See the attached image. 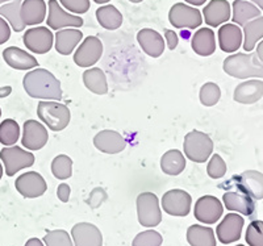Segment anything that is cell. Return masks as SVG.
Here are the masks:
<instances>
[{"instance_id":"4fadbf2b","label":"cell","mask_w":263,"mask_h":246,"mask_svg":"<svg viewBox=\"0 0 263 246\" xmlns=\"http://www.w3.org/2000/svg\"><path fill=\"white\" fill-rule=\"evenodd\" d=\"M227 191L222 196L224 205L228 211H234L241 213L243 216H253L255 212V200L248 194L234 187H228Z\"/></svg>"},{"instance_id":"2e32d148","label":"cell","mask_w":263,"mask_h":246,"mask_svg":"<svg viewBox=\"0 0 263 246\" xmlns=\"http://www.w3.org/2000/svg\"><path fill=\"white\" fill-rule=\"evenodd\" d=\"M48 6V27L51 29L60 30L62 28H81L83 25V18L63 11L57 0H49Z\"/></svg>"},{"instance_id":"8992f818","label":"cell","mask_w":263,"mask_h":246,"mask_svg":"<svg viewBox=\"0 0 263 246\" xmlns=\"http://www.w3.org/2000/svg\"><path fill=\"white\" fill-rule=\"evenodd\" d=\"M138 221L142 226L154 228L162 221V212L159 208V201L156 194L142 192L137 198Z\"/></svg>"},{"instance_id":"5b68a950","label":"cell","mask_w":263,"mask_h":246,"mask_svg":"<svg viewBox=\"0 0 263 246\" xmlns=\"http://www.w3.org/2000/svg\"><path fill=\"white\" fill-rule=\"evenodd\" d=\"M220 187H234L248 194L254 200L263 199V174L257 170L243 171L242 174L234 175L233 178L225 183L220 184Z\"/></svg>"},{"instance_id":"f546056e","label":"cell","mask_w":263,"mask_h":246,"mask_svg":"<svg viewBox=\"0 0 263 246\" xmlns=\"http://www.w3.org/2000/svg\"><path fill=\"white\" fill-rule=\"evenodd\" d=\"M83 82L87 90L96 95H105L108 92L107 77L99 67H92L83 72Z\"/></svg>"},{"instance_id":"603a6c76","label":"cell","mask_w":263,"mask_h":246,"mask_svg":"<svg viewBox=\"0 0 263 246\" xmlns=\"http://www.w3.org/2000/svg\"><path fill=\"white\" fill-rule=\"evenodd\" d=\"M242 30L236 24H224L218 29V45L225 53H234L242 45Z\"/></svg>"},{"instance_id":"11a10c76","label":"cell","mask_w":263,"mask_h":246,"mask_svg":"<svg viewBox=\"0 0 263 246\" xmlns=\"http://www.w3.org/2000/svg\"><path fill=\"white\" fill-rule=\"evenodd\" d=\"M6 2H8V0H0V3H6Z\"/></svg>"},{"instance_id":"ac0fdd59","label":"cell","mask_w":263,"mask_h":246,"mask_svg":"<svg viewBox=\"0 0 263 246\" xmlns=\"http://www.w3.org/2000/svg\"><path fill=\"white\" fill-rule=\"evenodd\" d=\"M93 145L105 154H117L126 147V138L116 130L105 129L93 137Z\"/></svg>"},{"instance_id":"836d02e7","label":"cell","mask_w":263,"mask_h":246,"mask_svg":"<svg viewBox=\"0 0 263 246\" xmlns=\"http://www.w3.org/2000/svg\"><path fill=\"white\" fill-rule=\"evenodd\" d=\"M260 16V9L248 0H236L233 3V23L236 25H245L248 21Z\"/></svg>"},{"instance_id":"ffe728a7","label":"cell","mask_w":263,"mask_h":246,"mask_svg":"<svg viewBox=\"0 0 263 246\" xmlns=\"http://www.w3.org/2000/svg\"><path fill=\"white\" fill-rule=\"evenodd\" d=\"M205 24L210 27H218L225 24L230 18V4L228 0H211L203 9Z\"/></svg>"},{"instance_id":"3957f363","label":"cell","mask_w":263,"mask_h":246,"mask_svg":"<svg viewBox=\"0 0 263 246\" xmlns=\"http://www.w3.org/2000/svg\"><path fill=\"white\" fill-rule=\"evenodd\" d=\"M37 115L40 120L53 132H61L65 129L71 119L69 107L58 102H40Z\"/></svg>"},{"instance_id":"f907efd6","label":"cell","mask_w":263,"mask_h":246,"mask_svg":"<svg viewBox=\"0 0 263 246\" xmlns=\"http://www.w3.org/2000/svg\"><path fill=\"white\" fill-rule=\"evenodd\" d=\"M250 2H253V3H254L255 6L259 7L260 11H263V0H250Z\"/></svg>"},{"instance_id":"f6af8a7d","label":"cell","mask_w":263,"mask_h":246,"mask_svg":"<svg viewBox=\"0 0 263 246\" xmlns=\"http://www.w3.org/2000/svg\"><path fill=\"white\" fill-rule=\"evenodd\" d=\"M70 192H71V188H70L69 184H66V183L60 184L57 190L58 199H60L61 201H63V203H67L70 199Z\"/></svg>"},{"instance_id":"8d00e7d4","label":"cell","mask_w":263,"mask_h":246,"mask_svg":"<svg viewBox=\"0 0 263 246\" xmlns=\"http://www.w3.org/2000/svg\"><path fill=\"white\" fill-rule=\"evenodd\" d=\"M199 98H200V103L203 105H205V107H213V105H216L220 102L221 90H220V87L216 83L208 82V83L201 86Z\"/></svg>"},{"instance_id":"52a82bcc","label":"cell","mask_w":263,"mask_h":246,"mask_svg":"<svg viewBox=\"0 0 263 246\" xmlns=\"http://www.w3.org/2000/svg\"><path fill=\"white\" fill-rule=\"evenodd\" d=\"M168 21L174 28L178 29H195L203 24V17L199 9L184 3H177L171 7Z\"/></svg>"},{"instance_id":"d6a6232c","label":"cell","mask_w":263,"mask_h":246,"mask_svg":"<svg viewBox=\"0 0 263 246\" xmlns=\"http://www.w3.org/2000/svg\"><path fill=\"white\" fill-rule=\"evenodd\" d=\"M23 0H11L8 3H0V16L6 17L11 28L15 32H23L25 28V24L21 20L20 8Z\"/></svg>"},{"instance_id":"8fae6325","label":"cell","mask_w":263,"mask_h":246,"mask_svg":"<svg viewBox=\"0 0 263 246\" xmlns=\"http://www.w3.org/2000/svg\"><path fill=\"white\" fill-rule=\"evenodd\" d=\"M222 212H224V207L216 196H201L195 203V217L197 221L204 222V224H215L222 216Z\"/></svg>"},{"instance_id":"7402d4cb","label":"cell","mask_w":263,"mask_h":246,"mask_svg":"<svg viewBox=\"0 0 263 246\" xmlns=\"http://www.w3.org/2000/svg\"><path fill=\"white\" fill-rule=\"evenodd\" d=\"M137 41L142 50L153 58H158L163 54L164 40L161 34L154 29L145 28L137 33Z\"/></svg>"},{"instance_id":"7bdbcfd3","label":"cell","mask_w":263,"mask_h":246,"mask_svg":"<svg viewBox=\"0 0 263 246\" xmlns=\"http://www.w3.org/2000/svg\"><path fill=\"white\" fill-rule=\"evenodd\" d=\"M9 37H11V27L3 17H0V45L6 44Z\"/></svg>"},{"instance_id":"ee69618b","label":"cell","mask_w":263,"mask_h":246,"mask_svg":"<svg viewBox=\"0 0 263 246\" xmlns=\"http://www.w3.org/2000/svg\"><path fill=\"white\" fill-rule=\"evenodd\" d=\"M164 39H166V42H167V46L170 50H174L177 49L178 42H179V39H178V34L171 29H164Z\"/></svg>"},{"instance_id":"c3c4849f","label":"cell","mask_w":263,"mask_h":246,"mask_svg":"<svg viewBox=\"0 0 263 246\" xmlns=\"http://www.w3.org/2000/svg\"><path fill=\"white\" fill-rule=\"evenodd\" d=\"M255 49H257V51H255V53H257L258 58H259L260 62L263 63V40L259 42V44H258V46Z\"/></svg>"},{"instance_id":"9c48e42d","label":"cell","mask_w":263,"mask_h":246,"mask_svg":"<svg viewBox=\"0 0 263 246\" xmlns=\"http://www.w3.org/2000/svg\"><path fill=\"white\" fill-rule=\"evenodd\" d=\"M191 195L183 190H170L162 196V208L171 216H187L191 211Z\"/></svg>"},{"instance_id":"83f0119b","label":"cell","mask_w":263,"mask_h":246,"mask_svg":"<svg viewBox=\"0 0 263 246\" xmlns=\"http://www.w3.org/2000/svg\"><path fill=\"white\" fill-rule=\"evenodd\" d=\"M263 39V16L253 18L243 25V49L248 53L253 51L258 41Z\"/></svg>"},{"instance_id":"d4e9b609","label":"cell","mask_w":263,"mask_h":246,"mask_svg":"<svg viewBox=\"0 0 263 246\" xmlns=\"http://www.w3.org/2000/svg\"><path fill=\"white\" fill-rule=\"evenodd\" d=\"M192 50L197 55L210 57L216 50V37L215 32L211 28H200L195 32L191 40Z\"/></svg>"},{"instance_id":"ba28073f","label":"cell","mask_w":263,"mask_h":246,"mask_svg":"<svg viewBox=\"0 0 263 246\" xmlns=\"http://www.w3.org/2000/svg\"><path fill=\"white\" fill-rule=\"evenodd\" d=\"M0 159L3 161L8 177H12L17 171L30 167L34 163V156L18 146L4 147L3 150H0Z\"/></svg>"},{"instance_id":"f35d334b","label":"cell","mask_w":263,"mask_h":246,"mask_svg":"<svg viewBox=\"0 0 263 246\" xmlns=\"http://www.w3.org/2000/svg\"><path fill=\"white\" fill-rule=\"evenodd\" d=\"M163 242L161 234L156 231H145L138 233L132 246H161Z\"/></svg>"},{"instance_id":"e0dca14e","label":"cell","mask_w":263,"mask_h":246,"mask_svg":"<svg viewBox=\"0 0 263 246\" xmlns=\"http://www.w3.org/2000/svg\"><path fill=\"white\" fill-rule=\"evenodd\" d=\"M243 224H245V220L239 216L238 213H228L216 228L218 241L225 245L238 241L241 238Z\"/></svg>"},{"instance_id":"5bb4252c","label":"cell","mask_w":263,"mask_h":246,"mask_svg":"<svg viewBox=\"0 0 263 246\" xmlns=\"http://www.w3.org/2000/svg\"><path fill=\"white\" fill-rule=\"evenodd\" d=\"M23 41L27 49H29L33 53L45 54L53 46L54 36L51 30L46 27L30 28L24 33Z\"/></svg>"},{"instance_id":"6da1fadb","label":"cell","mask_w":263,"mask_h":246,"mask_svg":"<svg viewBox=\"0 0 263 246\" xmlns=\"http://www.w3.org/2000/svg\"><path fill=\"white\" fill-rule=\"evenodd\" d=\"M23 86L28 95L34 99L57 100L62 99L61 82L46 69L30 70L23 79Z\"/></svg>"},{"instance_id":"4316f807","label":"cell","mask_w":263,"mask_h":246,"mask_svg":"<svg viewBox=\"0 0 263 246\" xmlns=\"http://www.w3.org/2000/svg\"><path fill=\"white\" fill-rule=\"evenodd\" d=\"M20 16L25 27L41 24L46 17V3L44 0H24L21 3Z\"/></svg>"},{"instance_id":"7a4b0ae2","label":"cell","mask_w":263,"mask_h":246,"mask_svg":"<svg viewBox=\"0 0 263 246\" xmlns=\"http://www.w3.org/2000/svg\"><path fill=\"white\" fill-rule=\"evenodd\" d=\"M222 69L228 75L237 79H263V63L257 53H237L229 55L222 63Z\"/></svg>"},{"instance_id":"7dc6e473","label":"cell","mask_w":263,"mask_h":246,"mask_svg":"<svg viewBox=\"0 0 263 246\" xmlns=\"http://www.w3.org/2000/svg\"><path fill=\"white\" fill-rule=\"evenodd\" d=\"M25 246H44V243L39 238H30V240L27 241Z\"/></svg>"},{"instance_id":"e575fe53","label":"cell","mask_w":263,"mask_h":246,"mask_svg":"<svg viewBox=\"0 0 263 246\" xmlns=\"http://www.w3.org/2000/svg\"><path fill=\"white\" fill-rule=\"evenodd\" d=\"M20 137V126L12 119H6L0 123V144L13 146Z\"/></svg>"},{"instance_id":"1f68e13d","label":"cell","mask_w":263,"mask_h":246,"mask_svg":"<svg viewBox=\"0 0 263 246\" xmlns=\"http://www.w3.org/2000/svg\"><path fill=\"white\" fill-rule=\"evenodd\" d=\"M187 241L191 246H216L215 232L203 225H191L187 229Z\"/></svg>"},{"instance_id":"44dd1931","label":"cell","mask_w":263,"mask_h":246,"mask_svg":"<svg viewBox=\"0 0 263 246\" xmlns=\"http://www.w3.org/2000/svg\"><path fill=\"white\" fill-rule=\"evenodd\" d=\"M263 96V81L250 79L239 83L233 93L234 102L239 104H254Z\"/></svg>"},{"instance_id":"4dcf8cb0","label":"cell","mask_w":263,"mask_h":246,"mask_svg":"<svg viewBox=\"0 0 263 246\" xmlns=\"http://www.w3.org/2000/svg\"><path fill=\"white\" fill-rule=\"evenodd\" d=\"M96 18H98L99 24L108 30L117 29L123 24V15L112 4L99 7L96 9Z\"/></svg>"},{"instance_id":"d590c367","label":"cell","mask_w":263,"mask_h":246,"mask_svg":"<svg viewBox=\"0 0 263 246\" xmlns=\"http://www.w3.org/2000/svg\"><path fill=\"white\" fill-rule=\"evenodd\" d=\"M51 173L57 179H69L72 174V159L65 154L57 156L51 162Z\"/></svg>"},{"instance_id":"277c9868","label":"cell","mask_w":263,"mask_h":246,"mask_svg":"<svg viewBox=\"0 0 263 246\" xmlns=\"http://www.w3.org/2000/svg\"><path fill=\"white\" fill-rule=\"evenodd\" d=\"M185 157L192 162L204 163L213 153V141L211 137L200 130H192L187 133L183 144Z\"/></svg>"},{"instance_id":"ab89813d","label":"cell","mask_w":263,"mask_h":246,"mask_svg":"<svg viewBox=\"0 0 263 246\" xmlns=\"http://www.w3.org/2000/svg\"><path fill=\"white\" fill-rule=\"evenodd\" d=\"M44 242L46 246H72L69 233L63 229L48 232L44 237Z\"/></svg>"},{"instance_id":"6f0895ef","label":"cell","mask_w":263,"mask_h":246,"mask_svg":"<svg viewBox=\"0 0 263 246\" xmlns=\"http://www.w3.org/2000/svg\"><path fill=\"white\" fill-rule=\"evenodd\" d=\"M237 246H245V245H237Z\"/></svg>"},{"instance_id":"d6986e66","label":"cell","mask_w":263,"mask_h":246,"mask_svg":"<svg viewBox=\"0 0 263 246\" xmlns=\"http://www.w3.org/2000/svg\"><path fill=\"white\" fill-rule=\"evenodd\" d=\"M75 246H103V236L99 228L90 222H78L71 229Z\"/></svg>"},{"instance_id":"f1b7e54d","label":"cell","mask_w":263,"mask_h":246,"mask_svg":"<svg viewBox=\"0 0 263 246\" xmlns=\"http://www.w3.org/2000/svg\"><path fill=\"white\" fill-rule=\"evenodd\" d=\"M185 158L182 152L173 149L168 150L162 156L161 158V168L164 174L171 175V177H177L180 173H183L185 168Z\"/></svg>"},{"instance_id":"7c38bea8","label":"cell","mask_w":263,"mask_h":246,"mask_svg":"<svg viewBox=\"0 0 263 246\" xmlns=\"http://www.w3.org/2000/svg\"><path fill=\"white\" fill-rule=\"evenodd\" d=\"M15 187L21 196L27 199H34L42 196L46 192V182L41 174L36 171H28L25 174H21L16 179Z\"/></svg>"},{"instance_id":"816d5d0a","label":"cell","mask_w":263,"mask_h":246,"mask_svg":"<svg viewBox=\"0 0 263 246\" xmlns=\"http://www.w3.org/2000/svg\"><path fill=\"white\" fill-rule=\"evenodd\" d=\"M93 2L98 4H105V3H108V2H111V0H93Z\"/></svg>"},{"instance_id":"681fc988","label":"cell","mask_w":263,"mask_h":246,"mask_svg":"<svg viewBox=\"0 0 263 246\" xmlns=\"http://www.w3.org/2000/svg\"><path fill=\"white\" fill-rule=\"evenodd\" d=\"M185 3H190V4H192V6H196V7H199V6H203L204 3H205L206 0H184Z\"/></svg>"},{"instance_id":"74e56055","label":"cell","mask_w":263,"mask_h":246,"mask_svg":"<svg viewBox=\"0 0 263 246\" xmlns=\"http://www.w3.org/2000/svg\"><path fill=\"white\" fill-rule=\"evenodd\" d=\"M245 240L249 246H263V221L254 220L248 225Z\"/></svg>"},{"instance_id":"cb8c5ba5","label":"cell","mask_w":263,"mask_h":246,"mask_svg":"<svg viewBox=\"0 0 263 246\" xmlns=\"http://www.w3.org/2000/svg\"><path fill=\"white\" fill-rule=\"evenodd\" d=\"M3 58L8 66L16 70H32L39 66L36 58L17 46H9L4 49Z\"/></svg>"},{"instance_id":"9f6ffc18","label":"cell","mask_w":263,"mask_h":246,"mask_svg":"<svg viewBox=\"0 0 263 246\" xmlns=\"http://www.w3.org/2000/svg\"><path fill=\"white\" fill-rule=\"evenodd\" d=\"M0 116H2V109H0Z\"/></svg>"},{"instance_id":"30bf717a","label":"cell","mask_w":263,"mask_h":246,"mask_svg":"<svg viewBox=\"0 0 263 246\" xmlns=\"http://www.w3.org/2000/svg\"><path fill=\"white\" fill-rule=\"evenodd\" d=\"M103 54L102 41L95 36H88L83 40L79 48L74 53V62L79 67L90 69L93 66Z\"/></svg>"},{"instance_id":"db71d44e","label":"cell","mask_w":263,"mask_h":246,"mask_svg":"<svg viewBox=\"0 0 263 246\" xmlns=\"http://www.w3.org/2000/svg\"><path fill=\"white\" fill-rule=\"evenodd\" d=\"M129 2H130V3H141L142 0H129Z\"/></svg>"},{"instance_id":"b9f144b4","label":"cell","mask_w":263,"mask_h":246,"mask_svg":"<svg viewBox=\"0 0 263 246\" xmlns=\"http://www.w3.org/2000/svg\"><path fill=\"white\" fill-rule=\"evenodd\" d=\"M63 8L77 15L86 13L90 9V0H60Z\"/></svg>"},{"instance_id":"60d3db41","label":"cell","mask_w":263,"mask_h":246,"mask_svg":"<svg viewBox=\"0 0 263 246\" xmlns=\"http://www.w3.org/2000/svg\"><path fill=\"white\" fill-rule=\"evenodd\" d=\"M227 163L222 159V157L220 154H213L211 161L208 162L206 166V173L212 179H218V178H222L227 174Z\"/></svg>"},{"instance_id":"bcb514c9","label":"cell","mask_w":263,"mask_h":246,"mask_svg":"<svg viewBox=\"0 0 263 246\" xmlns=\"http://www.w3.org/2000/svg\"><path fill=\"white\" fill-rule=\"evenodd\" d=\"M12 92V87L11 86H6V87H0V99H3L6 96Z\"/></svg>"},{"instance_id":"f5cc1de1","label":"cell","mask_w":263,"mask_h":246,"mask_svg":"<svg viewBox=\"0 0 263 246\" xmlns=\"http://www.w3.org/2000/svg\"><path fill=\"white\" fill-rule=\"evenodd\" d=\"M2 177H3V166L0 163V179H2Z\"/></svg>"},{"instance_id":"9a60e30c","label":"cell","mask_w":263,"mask_h":246,"mask_svg":"<svg viewBox=\"0 0 263 246\" xmlns=\"http://www.w3.org/2000/svg\"><path fill=\"white\" fill-rule=\"evenodd\" d=\"M23 129L24 130H23L21 144L24 147H27L28 150H40L48 144V130L39 121L27 120Z\"/></svg>"},{"instance_id":"484cf974","label":"cell","mask_w":263,"mask_h":246,"mask_svg":"<svg viewBox=\"0 0 263 246\" xmlns=\"http://www.w3.org/2000/svg\"><path fill=\"white\" fill-rule=\"evenodd\" d=\"M83 39V33L77 28L60 29L55 33V50L62 55H70Z\"/></svg>"}]
</instances>
